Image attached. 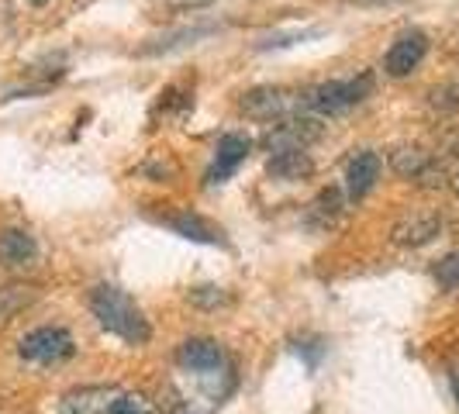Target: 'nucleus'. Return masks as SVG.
Masks as SVG:
<instances>
[{
	"label": "nucleus",
	"mask_w": 459,
	"mask_h": 414,
	"mask_svg": "<svg viewBox=\"0 0 459 414\" xmlns=\"http://www.w3.org/2000/svg\"><path fill=\"white\" fill-rule=\"evenodd\" d=\"M91 311L100 322V328H108L111 335H117L128 345H145L152 328L145 322V315L138 311V304L125 290H117L111 283H100L91 290Z\"/></svg>",
	"instance_id": "nucleus-1"
},
{
	"label": "nucleus",
	"mask_w": 459,
	"mask_h": 414,
	"mask_svg": "<svg viewBox=\"0 0 459 414\" xmlns=\"http://www.w3.org/2000/svg\"><path fill=\"white\" fill-rule=\"evenodd\" d=\"M373 91V76L369 73H359V76H349V80H328V83H318L300 97V108H307L311 115H345L352 111L356 104H363Z\"/></svg>",
	"instance_id": "nucleus-2"
},
{
	"label": "nucleus",
	"mask_w": 459,
	"mask_h": 414,
	"mask_svg": "<svg viewBox=\"0 0 459 414\" xmlns=\"http://www.w3.org/2000/svg\"><path fill=\"white\" fill-rule=\"evenodd\" d=\"M18 352L28 363H63L76 352L73 345V335L59 324H46V328H35L28 332L22 342H18Z\"/></svg>",
	"instance_id": "nucleus-3"
},
{
	"label": "nucleus",
	"mask_w": 459,
	"mask_h": 414,
	"mask_svg": "<svg viewBox=\"0 0 459 414\" xmlns=\"http://www.w3.org/2000/svg\"><path fill=\"white\" fill-rule=\"evenodd\" d=\"M391 166L394 173H401L404 180H414V184L421 186H442L449 180L442 160L432 156V152H425V149H418V145H404V149L391 152Z\"/></svg>",
	"instance_id": "nucleus-4"
},
{
	"label": "nucleus",
	"mask_w": 459,
	"mask_h": 414,
	"mask_svg": "<svg viewBox=\"0 0 459 414\" xmlns=\"http://www.w3.org/2000/svg\"><path fill=\"white\" fill-rule=\"evenodd\" d=\"M425 52H429V35L425 31H404L391 48H387V56H384V69L391 73V76H411L414 69L421 66V59H425Z\"/></svg>",
	"instance_id": "nucleus-5"
},
{
	"label": "nucleus",
	"mask_w": 459,
	"mask_h": 414,
	"mask_svg": "<svg viewBox=\"0 0 459 414\" xmlns=\"http://www.w3.org/2000/svg\"><path fill=\"white\" fill-rule=\"evenodd\" d=\"M249 149H253V142L246 135H238V132L221 135L218 149H214V162H211V169H207V184H225L231 173L249 160Z\"/></svg>",
	"instance_id": "nucleus-6"
},
{
	"label": "nucleus",
	"mask_w": 459,
	"mask_h": 414,
	"mask_svg": "<svg viewBox=\"0 0 459 414\" xmlns=\"http://www.w3.org/2000/svg\"><path fill=\"white\" fill-rule=\"evenodd\" d=\"M294 108V97L280 87H255L242 97V111L259 121H283Z\"/></svg>",
	"instance_id": "nucleus-7"
},
{
	"label": "nucleus",
	"mask_w": 459,
	"mask_h": 414,
	"mask_svg": "<svg viewBox=\"0 0 459 414\" xmlns=\"http://www.w3.org/2000/svg\"><path fill=\"white\" fill-rule=\"evenodd\" d=\"M180 367L197 373V376H211L225 367V349L214 342V339H186L177 352Z\"/></svg>",
	"instance_id": "nucleus-8"
},
{
	"label": "nucleus",
	"mask_w": 459,
	"mask_h": 414,
	"mask_svg": "<svg viewBox=\"0 0 459 414\" xmlns=\"http://www.w3.org/2000/svg\"><path fill=\"white\" fill-rule=\"evenodd\" d=\"M117 387H76L63 397L59 404V414H111L117 401Z\"/></svg>",
	"instance_id": "nucleus-9"
},
{
	"label": "nucleus",
	"mask_w": 459,
	"mask_h": 414,
	"mask_svg": "<svg viewBox=\"0 0 459 414\" xmlns=\"http://www.w3.org/2000/svg\"><path fill=\"white\" fill-rule=\"evenodd\" d=\"M311 138H318V121L315 117H283V121H276L273 132L266 135V149L270 152L304 149Z\"/></svg>",
	"instance_id": "nucleus-10"
},
{
	"label": "nucleus",
	"mask_w": 459,
	"mask_h": 414,
	"mask_svg": "<svg viewBox=\"0 0 459 414\" xmlns=\"http://www.w3.org/2000/svg\"><path fill=\"white\" fill-rule=\"evenodd\" d=\"M380 156L373 152V149H363V152H356L352 160H349V169H345V194H349V201H359V197H367L373 184L380 180Z\"/></svg>",
	"instance_id": "nucleus-11"
},
{
	"label": "nucleus",
	"mask_w": 459,
	"mask_h": 414,
	"mask_svg": "<svg viewBox=\"0 0 459 414\" xmlns=\"http://www.w3.org/2000/svg\"><path fill=\"white\" fill-rule=\"evenodd\" d=\"M39 259V242L35 235L24 229H7L0 231V266L7 270H24Z\"/></svg>",
	"instance_id": "nucleus-12"
},
{
	"label": "nucleus",
	"mask_w": 459,
	"mask_h": 414,
	"mask_svg": "<svg viewBox=\"0 0 459 414\" xmlns=\"http://www.w3.org/2000/svg\"><path fill=\"white\" fill-rule=\"evenodd\" d=\"M438 231H442V218H438V214H411V218L397 221L391 235L397 246L418 249V246H429Z\"/></svg>",
	"instance_id": "nucleus-13"
},
{
	"label": "nucleus",
	"mask_w": 459,
	"mask_h": 414,
	"mask_svg": "<svg viewBox=\"0 0 459 414\" xmlns=\"http://www.w3.org/2000/svg\"><path fill=\"white\" fill-rule=\"evenodd\" d=\"M266 169H270L273 180L294 184V180L311 177L315 162H311V156H307L304 149H283V152H273V156H270V166H266Z\"/></svg>",
	"instance_id": "nucleus-14"
},
{
	"label": "nucleus",
	"mask_w": 459,
	"mask_h": 414,
	"mask_svg": "<svg viewBox=\"0 0 459 414\" xmlns=\"http://www.w3.org/2000/svg\"><path fill=\"white\" fill-rule=\"evenodd\" d=\"M218 31V24L214 22H201V24H190V28H177V31H166L162 39H156L152 46H145L142 52L145 56H156V52H173V48H180V46H194L197 39H204V35H214Z\"/></svg>",
	"instance_id": "nucleus-15"
},
{
	"label": "nucleus",
	"mask_w": 459,
	"mask_h": 414,
	"mask_svg": "<svg viewBox=\"0 0 459 414\" xmlns=\"http://www.w3.org/2000/svg\"><path fill=\"white\" fill-rule=\"evenodd\" d=\"M166 225L177 235L190 238V242H204V246H218L221 242V231L214 229L211 221H204L201 214H173V218H166Z\"/></svg>",
	"instance_id": "nucleus-16"
},
{
	"label": "nucleus",
	"mask_w": 459,
	"mask_h": 414,
	"mask_svg": "<svg viewBox=\"0 0 459 414\" xmlns=\"http://www.w3.org/2000/svg\"><path fill=\"white\" fill-rule=\"evenodd\" d=\"M339 211H342V197H339V190H322L311 207H307V225L311 229H328L335 218H339Z\"/></svg>",
	"instance_id": "nucleus-17"
},
{
	"label": "nucleus",
	"mask_w": 459,
	"mask_h": 414,
	"mask_svg": "<svg viewBox=\"0 0 459 414\" xmlns=\"http://www.w3.org/2000/svg\"><path fill=\"white\" fill-rule=\"evenodd\" d=\"M28 300H31L28 287H0V324L11 322Z\"/></svg>",
	"instance_id": "nucleus-18"
},
{
	"label": "nucleus",
	"mask_w": 459,
	"mask_h": 414,
	"mask_svg": "<svg viewBox=\"0 0 459 414\" xmlns=\"http://www.w3.org/2000/svg\"><path fill=\"white\" fill-rule=\"evenodd\" d=\"M186 298H190L194 307H201V311H218V307H225L231 300L229 290H221V287H194Z\"/></svg>",
	"instance_id": "nucleus-19"
},
{
	"label": "nucleus",
	"mask_w": 459,
	"mask_h": 414,
	"mask_svg": "<svg viewBox=\"0 0 459 414\" xmlns=\"http://www.w3.org/2000/svg\"><path fill=\"white\" fill-rule=\"evenodd\" d=\"M429 104L442 111V115H453L459 111V83H446V87H436V91L429 93Z\"/></svg>",
	"instance_id": "nucleus-20"
},
{
	"label": "nucleus",
	"mask_w": 459,
	"mask_h": 414,
	"mask_svg": "<svg viewBox=\"0 0 459 414\" xmlns=\"http://www.w3.org/2000/svg\"><path fill=\"white\" fill-rule=\"evenodd\" d=\"M436 280L438 287H446V290H456L459 287V253H449L442 255L436 263Z\"/></svg>",
	"instance_id": "nucleus-21"
},
{
	"label": "nucleus",
	"mask_w": 459,
	"mask_h": 414,
	"mask_svg": "<svg viewBox=\"0 0 459 414\" xmlns=\"http://www.w3.org/2000/svg\"><path fill=\"white\" fill-rule=\"evenodd\" d=\"M111 414H152V404H149V397H142V393H117L115 408Z\"/></svg>",
	"instance_id": "nucleus-22"
},
{
	"label": "nucleus",
	"mask_w": 459,
	"mask_h": 414,
	"mask_svg": "<svg viewBox=\"0 0 459 414\" xmlns=\"http://www.w3.org/2000/svg\"><path fill=\"white\" fill-rule=\"evenodd\" d=\"M298 356L307 363V369L315 373V369H318V363H322V356H325V342H322V339H300Z\"/></svg>",
	"instance_id": "nucleus-23"
},
{
	"label": "nucleus",
	"mask_w": 459,
	"mask_h": 414,
	"mask_svg": "<svg viewBox=\"0 0 459 414\" xmlns=\"http://www.w3.org/2000/svg\"><path fill=\"white\" fill-rule=\"evenodd\" d=\"M145 173H149V177H156V180H169V177H173V173H177V166H173V162L169 160H156V162H145Z\"/></svg>",
	"instance_id": "nucleus-24"
},
{
	"label": "nucleus",
	"mask_w": 459,
	"mask_h": 414,
	"mask_svg": "<svg viewBox=\"0 0 459 414\" xmlns=\"http://www.w3.org/2000/svg\"><path fill=\"white\" fill-rule=\"evenodd\" d=\"M449 387H453V397H456L459 404V373H449Z\"/></svg>",
	"instance_id": "nucleus-25"
},
{
	"label": "nucleus",
	"mask_w": 459,
	"mask_h": 414,
	"mask_svg": "<svg viewBox=\"0 0 459 414\" xmlns=\"http://www.w3.org/2000/svg\"><path fill=\"white\" fill-rule=\"evenodd\" d=\"M449 186H453V194H456V197H459V169H456V173H453V177H449Z\"/></svg>",
	"instance_id": "nucleus-26"
},
{
	"label": "nucleus",
	"mask_w": 459,
	"mask_h": 414,
	"mask_svg": "<svg viewBox=\"0 0 459 414\" xmlns=\"http://www.w3.org/2000/svg\"><path fill=\"white\" fill-rule=\"evenodd\" d=\"M28 4H31V7H46L48 0H28Z\"/></svg>",
	"instance_id": "nucleus-27"
}]
</instances>
